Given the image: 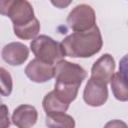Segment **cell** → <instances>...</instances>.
<instances>
[{"mask_svg":"<svg viewBox=\"0 0 128 128\" xmlns=\"http://www.w3.org/2000/svg\"><path fill=\"white\" fill-rule=\"evenodd\" d=\"M54 77L53 92L62 102L69 105L76 99L79 87L87 77V72L79 64L63 59L55 64Z\"/></svg>","mask_w":128,"mask_h":128,"instance_id":"obj_1","label":"cell"},{"mask_svg":"<svg viewBox=\"0 0 128 128\" xmlns=\"http://www.w3.org/2000/svg\"><path fill=\"white\" fill-rule=\"evenodd\" d=\"M65 56L72 58H89L97 54L102 46L103 40L97 25L88 31L73 32L61 41Z\"/></svg>","mask_w":128,"mask_h":128,"instance_id":"obj_2","label":"cell"},{"mask_svg":"<svg viewBox=\"0 0 128 128\" xmlns=\"http://www.w3.org/2000/svg\"><path fill=\"white\" fill-rule=\"evenodd\" d=\"M30 48L36 59L50 65H55L65 57L61 44L47 35H40L33 39Z\"/></svg>","mask_w":128,"mask_h":128,"instance_id":"obj_3","label":"cell"},{"mask_svg":"<svg viewBox=\"0 0 128 128\" xmlns=\"http://www.w3.org/2000/svg\"><path fill=\"white\" fill-rule=\"evenodd\" d=\"M0 14L11 19L13 28L28 25L36 18L32 5L26 0H0Z\"/></svg>","mask_w":128,"mask_h":128,"instance_id":"obj_4","label":"cell"},{"mask_svg":"<svg viewBox=\"0 0 128 128\" xmlns=\"http://www.w3.org/2000/svg\"><path fill=\"white\" fill-rule=\"evenodd\" d=\"M67 24L74 32L88 31L96 25L94 9L87 4L75 6L67 16Z\"/></svg>","mask_w":128,"mask_h":128,"instance_id":"obj_5","label":"cell"},{"mask_svg":"<svg viewBox=\"0 0 128 128\" xmlns=\"http://www.w3.org/2000/svg\"><path fill=\"white\" fill-rule=\"evenodd\" d=\"M84 102L91 107H100L108 99L107 85L89 78L83 91Z\"/></svg>","mask_w":128,"mask_h":128,"instance_id":"obj_6","label":"cell"},{"mask_svg":"<svg viewBox=\"0 0 128 128\" xmlns=\"http://www.w3.org/2000/svg\"><path fill=\"white\" fill-rule=\"evenodd\" d=\"M25 75L35 83H45L55 76V65L44 63L38 59L31 60L25 68Z\"/></svg>","mask_w":128,"mask_h":128,"instance_id":"obj_7","label":"cell"},{"mask_svg":"<svg viewBox=\"0 0 128 128\" xmlns=\"http://www.w3.org/2000/svg\"><path fill=\"white\" fill-rule=\"evenodd\" d=\"M114 70H115L114 58L110 54L106 53L102 55L97 61L94 62L91 68L90 78L108 85L114 74Z\"/></svg>","mask_w":128,"mask_h":128,"instance_id":"obj_8","label":"cell"},{"mask_svg":"<svg viewBox=\"0 0 128 128\" xmlns=\"http://www.w3.org/2000/svg\"><path fill=\"white\" fill-rule=\"evenodd\" d=\"M1 56L9 65L19 66L28 59L29 49L21 42H11L3 47Z\"/></svg>","mask_w":128,"mask_h":128,"instance_id":"obj_9","label":"cell"},{"mask_svg":"<svg viewBox=\"0 0 128 128\" xmlns=\"http://www.w3.org/2000/svg\"><path fill=\"white\" fill-rule=\"evenodd\" d=\"M38 119V112L32 105L22 104L14 109L11 117L12 123L17 128H31Z\"/></svg>","mask_w":128,"mask_h":128,"instance_id":"obj_10","label":"cell"},{"mask_svg":"<svg viewBox=\"0 0 128 128\" xmlns=\"http://www.w3.org/2000/svg\"><path fill=\"white\" fill-rule=\"evenodd\" d=\"M126 57L123 58L122 67H119V72H116L113 74L110 85L112 89V93L114 97L121 101L126 102L128 100V90H127V75H126Z\"/></svg>","mask_w":128,"mask_h":128,"instance_id":"obj_11","label":"cell"},{"mask_svg":"<svg viewBox=\"0 0 128 128\" xmlns=\"http://www.w3.org/2000/svg\"><path fill=\"white\" fill-rule=\"evenodd\" d=\"M42 106L46 115L53 113H65L69 108V105L62 102L53 91L45 95L42 102Z\"/></svg>","mask_w":128,"mask_h":128,"instance_id":"obj_12","label":"cell"},{"mask_svg":"<svg viewBox=\"0 0 128 128\" xmlns=\"http://www.w3.org/2000/svg\"><path fill=\"white\" fill-rule=\"evenodd\" d=\"M45 124L48 128H75V120L66 113H53L45 117Z\"/></svg>","mask_w":128,"mask_h":128,"instance_id":"obj_13","label":"cell"},{"mask_svg":"<svg viewBox=\"0 0 128 128\" xmlns=\"http://www.w3.org/2000/svg\"><path fill=\"white\" fill-rule=\"evenodd\" d=\"M14 34L23 40H30V39H35L40 31V23L37 18H35L31 23L28 25L18 27V28H13Z\"/></svg>","mask_w":128,"mask_h":128,"instance_id":"obj_14","label":"cell"},{"mask_svg":"<svg viewBox=\"0 0 128 128\" xmlns=\"http://www.w3.org/2000/svg\"><path fill=\"white\" fill-rule=\"evenodd\" d=\"M13 89L11 74L3 67H0V95L8 97Z\"/></svg>","mask_w":128,"mask_h":128,"instance_id":"obj_15","label":"cell"},{"mask_svg":"<svg viewBox=\"0 0 128 128\" xmlns=\"http://www.w3.org/2000/svg\"><path fill=\"white\" fill-rule=\"evenodd\" d=\"M10 124L8 107L5 104H0V128H10Z\"/></svg>","mask_w":128,"mask_h":128,"instance_id":"obj_16","label":"cell"},{"mask_svg":"<svg viewBox=\"0 0 128 128\" xmlns=\"http://www.w3.org/2000/svg\"><path fill=\"white\" fill-rule=\"evenodd\" d=\"M104 128H127V124L122 120L114 119L107 122L104 125Z\"/></svg>","mask_w":128,"mask_h":128,"instance_id":"obj_17","label":"cell"},{"mask_svg":"<svg viewBox=\"0 0 128 128\" xmlns=\"http://www.w3.org/2000/svg\"><path fill=\"white\" fill-rule=\"evenodd\" d=\"M54 6H56V7H58V8H60V9H62V8H65V7H67L70 3H71V1H63V0H58V1H52L51 2Z\"/></svg>","mask_w":128,"mask_h":128,"instance_id":"obj_18","label":"cell"}]
</instances>
